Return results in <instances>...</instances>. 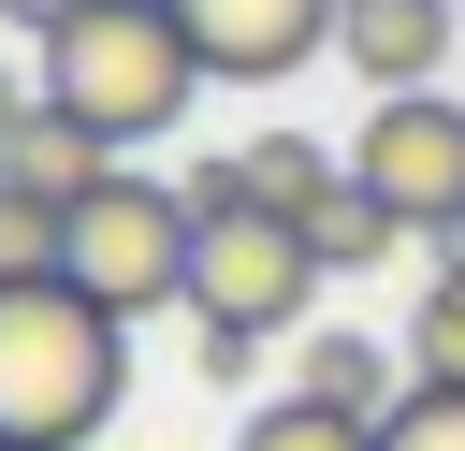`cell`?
<instances>
[{
    "label": "cell",
    "instance_id": "7",
    "mask_svg": "<svg viewBox=\"0 0 465 451\" xmlns=\"http://www.w3.org/2000/svg\"><path fill=\"white\" fill-rule=\"evenodd\" d=\"M450 29H465V0H334V58L392 102V87H436L450 73Z\"/></svg>",
    "mask_w": 465,
    "mask_h": 451
},
{
    "label": "cell",
    "instance_id": "8",
    "mask_svg": "<svg viewBox=\"0 0 465 451\" xmlns=\"http://www.w3.org/2000/svg\"><path fill=\"white\" fill-rule=\"evenodd\" d=\"M102 175H116V145H102L87 116H58V102H29L15 145H0V189H44V204H87Z\"/></svg>",
    "mask_w": 465,
    "mask_h": 451
},
{
    "label": "cell",
    "instance_id": "3",
    "mask_svg": "<svg viewBox=\"0 0 465 451\" xmlns=\"http://www.w3.org/2000/svg\"><path fill=\"white\" fill-rule=\"evenodd\" d=\"M44 102H58V116H87L116 160H131V145H160V131L203 102L189 15H174V0H87V15H58V29H44Z\"/></svg>",
    "mask_w": 465,
    "mask_h": 451
},
{
    "label": "cell",
    "instance_id": "2",
    "mask_svg": "<svg viewBox=\"0 0 465 451\" xmlns=\"http://www.w3.org/2000/svg\"><path fill=\"white\" fill-rule=\"evenodd\" d=\"M131 393V320L73 276H0V451H87Z\"/></svg>",
    "mask_w": 465,
    "mask_h": 451
},
{
    "label": "cell",
    "instance_id": "5",
    "mask_svg": "<svg viewBox=\"0 0 465 451\" xmlns=\"http://www.w3.org/2000/svg\"><path fill=\"white\" fill-rule=\"evenodd\" d=\"M349 175H363L407 233L465 218V102H450V87H392V102L349 131Z\"/></svg>",
    "mask_w": 465,
    "mask_h": 451
},
{
    "label": "cell",
    "instance_id": "10",
    "mask_svg": "<svg viewBox=\"0 0 465 451\" xmlns=\"http://www.w3.org/2000/svg\"><path fill=\"white\" fill-rule=\"evenodd\" d=\"M232 189H247V204H276V218H320V204L349 189V160H320L305 131H262V145L232 160Z\"/></svg>",
    "mask_w": 465,
    "mask_h": 451
},
{
    "label": "cell",
    "instance_id": "11",
    "mask_svg": "<svg viewBox=\"0 0 465 451\" xmlns=\"http://www.w3.org/2000/svg\"><path fill=\"white\" fill-rule=\"evenodd\" d=\"M232 451H378V422L363 407H320V393H276V407L232 422Z\"/></svg>",
    "mask_w": 465,
    "mask_h": 451
},
{
    "label": "cell",
    "instance_id": "16",
    "mask_svg": "<svg viewBox=\"0 0 465 451\" xmlns=\"http://www.w3.org/2000/svg\"><path fill=\"white\" fill-rule=\"evenodd\" d=\"M58 15H87V0H0V29H29V44H44Z\"/></svg>",
    "mask_w": 465,
    "mask_h": 451
},
{
    "label": "cell",
    "instance_id": "14",
    "mask_svg": "<svg viewBox=\"0 0 465 451\" xmlns=\"http://www.w3.org/2000/svg\"><path fill=\"white\" fill-rule=\"evenodd\" d=\"M58 247H73V204L0 189V276H58Z\"/></svg>",
    "mask_w": 465,
    "mask_h": 451
},
{
    "label": "cell",
    "instance_id": "1",
    "mask_svg": "<svg viewBox=\"0 0 465 451\" xmlns=\"http://www.w3.org/2000/svg\"><path fill=\"white\" fill-rule=\"evenodd\" d=\"M189 320H203V378L232 393L276 335H305V306H320V247H305V218H276V204H247L232 189V160H203L189 175Z\"/></svg>",
    "mask_w": 465,
    "mask_h": 451
},
{
    "label": "cell",
    "instance_id": "12",
    "mask_svg": "<svg viewBox=\"0 0 465 451\" xmlns=\"http://www.w3.org/2000/svg\"><path fill=\"white\" fill-rule=\"evenodd\" d=\"M305 247H320L334 276H363V262H392V247H407V218H392V204H378V189L349 175V189H334V204L305 218Z\"/></svg>",
    "mask_w": 465,
    "mask_h": 451
},
{
    "label": "cell",
    "instance_id": "4",
    "mask_svg": "<svg viewBox=\"0 0 465 451\" xmlns=\"http://www.w3.org/2000/svg\"><path fill=\"white\" fill-rule=\"evenodd\" d=\"M189 189H160V175H102L87 204H73V247H58V276L87 291V306H116V320H160V306H189Z\"/></svg>",
    "mask_w": 465,
    "mask_h": 451
},
{
    "label": "cell",
    "instance_id": "6",
    "mask_svg": "<svg viewBox=\"0 0 465 451\" xmlns=\"http://www.w3.org/2000/svg\"><path fill=\"white\" fill-rule=\"evenodd\" d=\"M203 87H276L305 58H334V0H174Z\"/></svg>",
    "mask_w": 465,
    "mask_h": 451
},
{
    "label": "cell",
    "instance_id": "9",
    "mask_svg": "<svg viewBox=\"0 0 465 451\" xmlns=\"http://www.w3.org/2000/svg\"><path fill=\"white\" fill-rule=\"evenodd\" d=\"M291 393L392 422V407H407V349H392V335H291Z\"/></svg>",
    "mask_w": 465,
    "mask_h": 451
},
{
    "label": "cell",
    "instance_id": "15",
    "mask_svg": "<svg viewBox=\"0 0 465 451\" xmlns=\"http://www.w3.org/2000/svg\"><path fill=\"white\" fill-rule=\"evenodd\" d=\"M378 451H465V393L450 378H407V407L378 422Z\"/></svg>",
    "mask_w": 465,
    "mask_h": 451
},
{
    "label": "cell",
    "instance_id": "13",
    "mask_svg": "<svg viewBox=\"0 0 465 451\" xmlns=\"http://www.w3.org/2000/svg\"><path fill=\"white\" fill-rule=\"evenodd\" d=\"M392 349H407V378H450V393H465V276H436V291L407 306Z\"/></svg>",
    "mask_w": 465,
    "mask_h": 451
}]
</instances>
